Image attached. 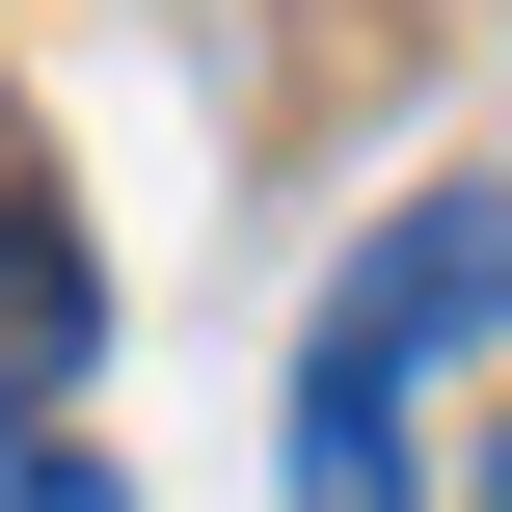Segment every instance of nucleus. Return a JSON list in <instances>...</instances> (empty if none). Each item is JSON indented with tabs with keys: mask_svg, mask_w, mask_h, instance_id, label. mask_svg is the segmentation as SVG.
I'll return each instance as SVG.
<instances>
[{
	"mask_svg": "<svg viewBox=\"0 0 512 512\" xmlns=\"http://www.w3.org/2000/svg\"><path fill=\"white\" fill-rule=\"evenodd\" d=\"M459 324H512V189H405L378 243H351V297H324V351L297 378H351V405H405Z\"/></svg>",
	"mask_w": 512,
	"mask_h": 512,
	"instance_id": "obj_1",
	"label": "nucleus"
},
{
	"mask_svg": "<svg viewBox=\"0 0 512 512\" xmlns=\"http://www.w3.org/2000/svg\"><path fill=\"white\" fill-rule=\"evenodd\" d=\"M81 351H108V270H81V216H54V189H0V432H54V405H81Z\"/></svg>",
	"mask_w": 512,
	"mask_h": 512,
	"instance_id": "obj_2",
	"label": "nucleus"
},
{
	"mask_svg": "<svg viewBox=\"0 0 512 512\" xmlns=\"http://www.w3.org/2000/svg\"><path fill=\"white\" fill-rule=\"evenodd\" d=\"M270 486H297V512H405V405H351V378H297V432H270Z\"/></svg>",
	"mask_w": 512,
	"mask_h": 512,
	"instance_id": "obj_3",
	"label": "nucleus"
},
{
	"mask_svg": "<svg viewBox=\"0 0 512 512\" xmlns=\"http://www.w3.org/2000/svg\"><path fill=\"white\" fill-rule=\"evenodd\" d=\"M0 512H135V486H108L81 432H0Z\"/></svg>",
	"mask_w": 512,
	"mask_h": 512,
	"instance_id": "obj_4",
	"label": "nucleus"
},
{
	"mask_svg": "<svg viewBox=\"0 0 512 512\" xmlns=\"http://www.w3.org/2000/svg\"><path fill=\"white\" fill-rule=\"evenodd\" d=\"M486 512H512V459H486Z\"/></svg>",
	"mask_w": 512,
	"mask_h": 512,
	"instance_id": "obj_5",
	"label": "nucleus"
}]
</instances>
